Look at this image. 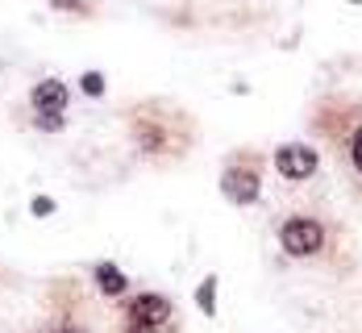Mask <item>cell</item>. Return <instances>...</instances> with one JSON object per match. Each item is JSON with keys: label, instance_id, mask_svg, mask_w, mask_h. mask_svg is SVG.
<instances>
[{"label": "cell", "instance_id": "obj_2", "mask_svg": "<svg viewBox=\"0 0 362 333\" xmlns=\"http://www.w3.org/2000/svg\"><path fill=\"white\" fill-rule=\"evenodd\" d=\"M121 121H125V142L134 150V158H142L150 167H180L200 142V121L183 105L163 100V96L134 100L121 112Z\"/></svg>", "mask_w": 362, "mask_h": 333}, {"label": "cell", "instance_id": "obj_6", "mask_svg": "<svg viewBox=\"0 0 362 333\" xmlns=\"http://www.w3.org/2000/svg\"><path fill=\"white\" fill-rule=\"evenodd\" d=\"M271 171L279 175V184L284 187L304 192V187L317 184L321 171H325L321 146H317L313 138H288V142H279V146L271 150Z\"/></svg>", "mask_w": 362, "mask_h": 333}, {"label": "cell", "instance_id": "obj_4", "mask_svg": "<svg viewBox=\"0 0 362 333\" xmlns=\"http://www.w3.org/2000/svg\"><path fill=\"white\" fill-rule=\"evenodd\" d=\"M267 171H271V154H267V150H258V146L225 150V158H221V175H217L221 196H225L233 209H254V204H262Z\"/></svg>", "mask_w": 362, "mask_h": 333}, {"label": "cell", "instance_id": "obj_8", "mask_svg": "<svg viewBox=\"0 0 362 333\" xmlns=\"http://www.w3.org/2000/svg\"><path fill=\"white\" fill-rule=\"evenodd\" d=\"M121 317L129 321H150V325H183L180 308L167 292H154V288H142V292H129V296L117 304Z\"/></svg>", "mask_w": 362, "mask_h": 333}, {"label": "cell", "instance_id": "obj_7", "mask_svg": "<svg viewBox=\"0 0 362 333\" xmlns=\"http://www.w3.org/2000/svg\"><path fill=\"white\" fill-rule=\"evenodd\" d=\"M25 105H30V125L34 129L59 134L67 125V109H71V83L63 75H42L34 88H30Z\"/></svg>", "mask_w": 362, "mask_h": 333}, {"label": "cell", "instance_id": "obj_15", "mask_svg": "<svg viewBox=\"0 0 362 333\" xmlns=\"http://www.w3.org/2000/svg\"><path fill=\"white\" fill-rule=\"evenodd\" d=\"M350 4H362V0H350Z\"/></svg>", "mask_w": 362, "mask_h": 333}, {"label": "cell", "instance_id": "obj_14", "mask_svg": "<svg viewBox=\"0 0 362 333\" xmlns=\"http://www.w3.org/2000/svg\"><path fill=\"white\" fill-rule=\"evenodd\" d=\"M30 213H34V217H50V213H54V200H50V196H37L34 204H30Z\"/></svg>", "mask_w": 362, "mask_h": 333}, {"label": "cell", "instance_id": "obj_1", "mask_svg": "<svg viewBox=\"0 0 362 333\" xmlns=\"http://www.w3.org/2000/svg\"><path fill=\"white\" fill-rule=\"evenodd\" d=\"M275 246L296 267H313L329 275H350L358 262L354 233L321 200H291L275 217Z\"/></svg>", "mask_w": 362, "mask_h": 333}, {"label": "cell", "instance_id": "obj_11", "mask_svg": "<svg viewBox=\"0 0 362 333\" xmlns=\"http://www.w3.org/2000/svg\"><path fill=\"white\" fill-rule=\"evenodd\" d=\"M112 333H183V325H150V321L117 317V329H112Z\"/></svg>", "mask_w": 362, "mask_h": 333}, {"label": "cell", "instance_id": "obj_13", "mask_svg": "<svg viewBox=\"0 0 362 333\" xmlns=\"http://www.w3.org/2000/svg\"><path fill=\"white\" fill-rule=\"evenodd\" d=\"M50 8L71 13V17H92V13H96V4H92V0H50Z\"/></svg>", "mask_w": 362, "mask_h": 333}, {"label": "cell", "instance_id": "obj_5", "mask_svg": "<svg viewBox=\"0 0 362 333\" xmlns=\"http://www.w3.org/2000/svg\"><path fill=\"white\" fill-rule=\"evenodd\" d=\"M25 333H96V321L88 312V296L75 279H59L50 284V300L46 312L37 317Z\"/></svg>", "mask_w": 362, "mask_h": 333}, {"label": "cell", "instance_id": "obj_10", "mask_svg": "<svg viewBox=\"0 0 362 333\" xmlns=\"http://www.w3.org/2000/svg\"><path fill=\"white\" fill-rule=\"evenodd\" d=\"M217 288H221V275H217V271H209V275L196 284V292H192L196 312H200V317H209V321L217 317Z\"/></svg>", "mask_w": 362, "mask_h": 333}, {"label": "cell", "instance_id": "obj_9", "mask_svg": "<svg viewBox=\"0 0 362 333\" xmlns=\"http://www.w3.org/2000/svg\"><path fill=\"white\" fill-rule=\"evenodd\" d=\"M92 288H96V296L109 300V304H121V300L134 292V288H129V275H125L117 262H109V259L92 262Z\"/></svg>", "mask_w": 362, "mask_h": 333}, {"label": "cell", "instance_id": "obj_3", "mask_svg": "<svg viewBox=\"0 0 362 333\" xmlns=\"http://www.w3.org/2000/svg\"><path fill=\"white\" fill-rule=\"evenodd\" d=\"M308 134L329 154L350 196L362 200V88H333L313 100Z\"/></svg>", "mask_w": 362, "mask_h": 333}, {"label": "cell", "instance_id": "obj_12", "mask_svg": "<svg viewBox=\"0 0 362 333\" xmlns=\"http://www.w3.org/2000/svg\"><path fill=\"white\" fill-rule=\"evenodd\" d=\"M105 88H109V83H105V75H100V71H83V75H79V92H83V96L100 100V96H105Z\"/></svg>", "mask_w": 362, "mask_h": 333}]
</instances>
